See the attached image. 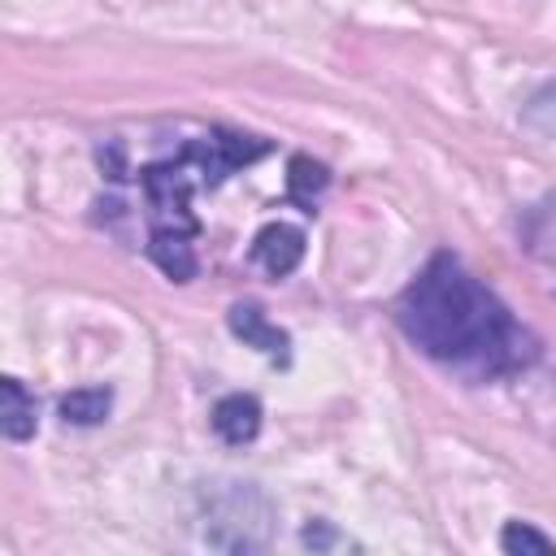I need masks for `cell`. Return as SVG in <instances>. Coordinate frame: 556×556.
I'll return each instance as SVG.
<instances>
[{
	"label": "cell",
	"mask_w": 556,
	"mask_h": 556,
	"mask_svg": "<svg viewBox=\"0 0 556 556\" xmlns=\"http://www.w3.org/2000/svg\"><path fill=\"white\" fill-rule=\"evenodd\" d=\"M395 321L408 343L469 382L521 374L539 356V339L452 252H434L404 287L395 300Z\"/></svg>",
	"instance_id": "obj_1"
},
{
	"label": "cell",
	"mask_w": 556,
	"mask_h": 556,
	"mask_svg": "<svg viewBox=\"0 0 556 556\" xmlns=\"http://www.w3.org/2000/svg\"><path fill=\"white\" fill-rule=\"evenodd\" d=\"M265 152H269L265 139L239 135V130H208V135H200V139H191V143L182 148V156L191 161V169L200 174L204 187H222L235 169L261 161Z\"/></svg>",
	"instance_id": "obj_3"
},
{
	"label": "cell",
	"mask_w": 556,
	"mask_h": 556,
	"mask_svg": "<svg viewBox=\"0 0 556 556\" xmlns=\"http://www.w3.org/2000/svg\"><path fill=\"white\" fill-rule=\"evenodd\" d=\"M113 408V391L109 387H78L70 395H61V417L70 426H100Z\"/></svg>",
	"instance_id": "obj_11"
},
{
	"label": "cell",
	"mask_w": 556,
	"mask_h": 556,
	"mask_svg": "<svg viewBox=\"0 0 556 556\" xmlns=\"http://www.w3.org/2000/svg\"><path fill=\"white\" fill-rule=\"evenodd\" d=\"M326 182H330V174H326L321 161H313V156H291V161H287V195H291L304 213H313V204H317V195L326 191Z\"/></svg>",
	"instance_id": "obj_10"
},
{
	"label": "cell",
	"mask_w": 556,
	"mask_h": 556,
	"mask_svg": "<svg viewBox=\"0 0 556 556\" xmlns=\"http://www.w3.org/2000/svg\"><path fill=\"white\" fill-rule=\"evenodd\" d=\"M0 430H4V439H13V443H22V439H30L35 434V426H39V408H35V395L17 382V378H4L0 382Z\"/></svg>",
	"instance_id": "obj_9"
},
{
	"label": "cell",
	"mask_w": 556,
	"mask_h": 556,
	"mask_svg": "<svg viewBox=\"0 0 556 556\" xmlns=\"http://www.w3.org/2000/svg\"><path fill=\"white\" fill-rule=\"evenodd\" d=\"M252 261H256L265 274L287 278V274L304 261V235H300L295 226H287V222H269V226H261L256 239H252Z\"/></svg>",
	"instance_id": "obj_4"
},
{
	"label": "cell",
	"mask_w": 556,
	"mask_h": 556,
	"mask_svg": "<svg viewBox=\"0 0 556 556\" xmlns=\"http://www.w3.org/2000/svg\"><path fill=\"white\" fill-rule=\"evenodd\" d=\"M500 547H504L508 556H552V552H556V543H552L547 534H539L534 526H526V521H508V526L500 530Z\"/></svg>",
	"instance_id": "obj_12"
},
{
	"label": "cell",
	"mask_w": 556,
	"mask_h": 556,
	"mask_svg": "<svg viewBox=\"0 0 556 556\" xmlns=\"http://www.w3.org/2000/svg\"><path fill=\"white\" fill-rule=\"evenodd\" d=\"M191 161L178 152L169 161H152L139 169V182H143V195H148V213H152V230H182V235H195L200 222L191 213Z\"/></svg>",
	"instance_id": "obj_2"
},
{
	"label": "cell",
	"mask_w": 556,
	"mask_h": 556,
	"mask_svg": "<svg viewBox=\"0 0 556 556\" xmlns=\"http://www.w3.org/2000/svg\"><path fill=\"white\" fill-rule=\"evenodd\" d=\"M230 330L248 343V348H256V352H265L269 361H287V348H291V339H287V330H278L256 304H235L230 308Z\"/></svg>",
	"instance_id": "obj_6"
},
{
	"label": "cell",
	"mask_w": 556,
	"mask_h": 556,
	"mask_svg": "<svg viewBox=\"0 0 556 556\" xmlns=\"http://www.w3.org/2000/svg\"><path fill=\"white\" fill-rule=\"evenodd\" d=\"M521 243L526 252L547 269V278L556 282V200H543L526 213L521 222Z\"/></svg>",
	"instance_id": "obj_7"
},
{
	"label": "cell",
	"mask_w": 556,
	"mask_h": 556,
	"mask_svg": "<svg viewBox=\"0 0 556 556\" xmlns=\"http://www.w3.org/2000/svg\"><path fill=\"white\" fill-rule=\"evenodd\" d=\"M213 430L222 443L230 447H243L261 434V400L248 395V391H235V395H222L213 404Z\"/></svg>",
	"instance_id": "obj_5"
},
{
	"label": "cell",
	"mask_w": 556,
	"mask_h": 556,
	"mask_svg": "<svg viewBox=\"0 0 556 556\" xmlns=\"http://www.w3.org/2000/svg\"><path fill=\"white\" fill-rule=\"evenodd\" d=\"M148 256H152L156 269L169 274L174 282L195 278V248H191V235H182V230H152Z\"/></svg>",
	"instance_id": "obj_8"
}]
</instances>
